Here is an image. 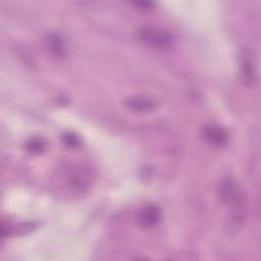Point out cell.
<instances>
[{"instance_id":"1","label":"cell","mask_w":261,"mask_h":261,"mask_svg":"<svg viewBox=\"0 0 261 261\" xmlns=\"http://www.w3.org/2000/svg\"><path fill=\"white\" fill-rule=\"evenodd\" d=\"M139 39L153 48H167L174 43V36L165 30L156 27H142L138 31Z\"/></svg>"},{"instance_id":"2","label":"cell","mask_w":261,"mask_h":261,"mask_svg":"<svg viewBox=\"0 0 261 261\" xmlns=\"http://www.w3.org/2000/svg\"><path fill=\"white\" fill-rule=\"evenodd\" d=\"M203 139L212 147L222 148L228 143V134L227 132L215 124H208L202 129Z\"/></svg>"},{"instance_id":"3","label":"cell","mask_w":261,"mask_h":261,"mask_svg":"<svg viewBox=\"0 0 261 261\" xmlns=\"http://www.w3.org/2000/svg\"><path fill=\"white\" fill-rule=\"evenodd\" d=\"M219 194L222 201L229 205H236L241 200V191L238 184L230 177H226L221 181Z\"/></svg>"},{"instance_id":"4","label":"cell","mask_w":261,"mask_h":261,"mask_svg":"<svg viewBox=\"0 0 261 261\" xmlns=\"http://www.w3.org/2000/svg\"><path fill=\"white\" fill-rule=\"evenodd\" d=\"M256 70L255 62L252 52L249 49H245L241 55V77L244 84L252 85L255 82Z\"/></svg>"},{"instance_id":"5","label":"cell","mask_w":261,"mask_h":261,"mask_svg":"<svg viewBox=\"0 0 261 261\" xmlns=\"http://www.w3.org/2000/svg\"><path fill=\"white\" fill-rule=\"evenodd\" d=\"M161 210L158 206L150 204L145 206L139 214V223L144 228H153L161 221Z\"/></svg>"},{"instance_id":"6","label":"cell","mask_w":261,"mask_h":261,"mask_svg":"<svg viewBox=\"0 0 261 261\" xmlns=\"http://www.w3.org/2000/svg\"><path fill=\"white\" fill-rule=\"evenodd\" d=\"M126 106L139 113H148L156 109L157 103L155 100L148 97H132L125 101Z\"/></svg>"},{"instance_id":"7","label":"cell","mask_w":261,"mask_h":261,"mask_svg":"<svg viewBox=\"0 0 261 261\" xmlns=\"http://www.w3.org/2000/svg\"><path fill=\"white\" fill-rule=\"evenodd\" d=\"M46 44L51 55L57 59H63L66 55V49L63 43V39L59 34L51 33L46 38Z\"/></svg>"},{"instance_id":"8","label":"cell","mask_w":261,"mask_h":261,"mask_svg":"<svg viewBox=\"0 0 261 261\" xmlns=\"http://www.w3.org/2000/svg\"><path fill=\"white\" fill-rule=\"evenodd\" d=\"M24 149L31 155H40L46 151L47 143L40 137H34L25 142Z\"/></svg>"},{"instance_id":"9","label":"cell","mask_w":261,"mask_h":261,"mask_svg":"<svg viewBox=\"0 0 261 261\" xmlns=\"http://www.w3.org/2000/svg\"><path fill=\"white\" fill-rule=\"evenodd\" d=\"M62 141L63 143L70 147V148H74V147H77L80 146L81 144V140L79 138V136L74 133H66L62 136Z\"/></svg>"}]
</instances>
